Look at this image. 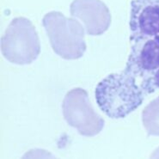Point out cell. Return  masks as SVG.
<instances>
[{
    "instance_id": "1",
    "label": "cell",
    "mask_w": 159,
    "mask_h": 159,
    "mask_svg": "<svg viewBox=\"0 0 159 159\" xmlns=\"http://www.w3.org/2000/svg\"><path fill=\"white\" fill-rule=\"evenodd\" d=\"M95 96L101 110L108 117L121 119L136 110L147 95L133 77L122 70L103 78L96 85Z\"/></svg>"
},
{
    "instance_id": "8",
    "label": "cell",
    "mask_w": 159,
    "mask_h": 159,
    "mask_svg": "<svg viewBox=\"0 0 159 159\" xmlns=\"http://www.w3.org/2000/svg\"><path fill=\"white\" fill-rule=\"evenodd\" d=\"M157 89H159V68L156 71L154 77L152 78L151 86H150V92L151 94L155 92Z\"/></svg>"
},
{
    "instance_id": "3",
    "label": "cell",
    "mask_w": 159,
    "mask_h": 159,
    "mask_svg": "<svg viewBox=\"0 0 159 159\" xmlns=\"http://www.w3.org/2000/svg\"><path fill=\"white\" fill-rule=\"evenodd\" d=\"M1 51L5 59L16 65H29L37 59L41 43L29 19L14 18L1 38Z\"/></svg>"
},
{
    "instance_id": "2",
    "label": "cell",
    "mask_w": 159,
    "mask_h": 159,
    "mask_svg": "<svg viewBox=\"0 0 159 159\" xmlns=\"http://www.w3.org/2000/svg\"><path fill=\"white\" fill-rule=\"evenodd\" d=\"M52 50L65 59H78L86 51L84 30L81 23L59 11L46 14L42 20Z\"/></svg>"
},
{
    "instance_id": "5",
    "label": "cell",
    "mask_w": 159,
    "mask_h": 159,
    "mask_svg": "<svg viewBox=\"0 0 159 159\" xmlns=\"http://www.w3.org/2000/svg\"><path fill=\"white\" fill-rule=\"evenodd\" d=\"M62 111L67 123L85 137L97 135L105 124L103 119L94 110L88 93L82 88H75L67 93Z\"/></svg>"
},
{
    "instance_id": "6",
    "label": "cell",
    "mask_w": 159,
    "mask_h": 159,
    "mask_svg": "<svg viewBox=\"0 0 159 159\" xmlns=\"http://www.w3.org/2000/svg\"><path fill=\"white\" fill-rule=\"evenodd\" d=\"M70 15L84 22L89 35H101L111 24V14L101 0H74L70 7Z\"/></svg>"
},
{
    "instance_id": "7",
    "label": "cell",
    "mask_w": 159,
    "mask_h": 159,
    "mask_svg": "<svg viewBox=\"0 0 159 159\" xmlns=\"http://www.w3.org/2000/svg\"><path fill=\"white\" fill-rule=\"evenodd\" d=\"M142 122L148 135L159 136V96L144 108Z\"/></svg>"
},
{
    "instance_id": "4",
    "label": "cell",
    "mask_w": 159,
    "mask_h": 159,
    "mask_svg": "<svg viewBox=\"0 0 159 159\" xmlns=\"http://www.w3.org/2000/svg\"><path fill=\"white\" fill-rule=\"evenodd\" d=\"M159 68V37L143 38L131 41V51L124 71L133 77L146 95Z\"/></svg>"
}]
</instances>
